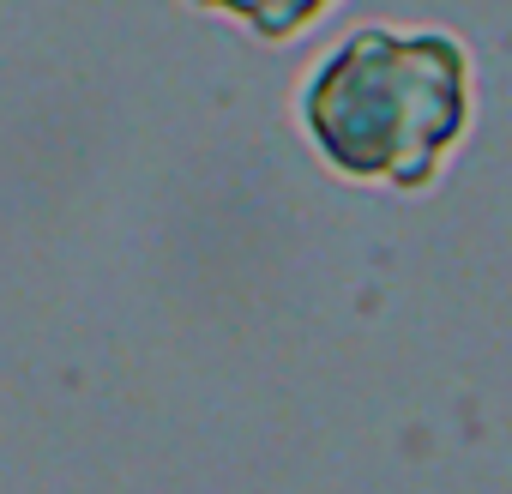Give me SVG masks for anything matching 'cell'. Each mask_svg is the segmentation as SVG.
<instances>
[{
    "label": "cell",
    "mask_w": 512,
    "mask_h": 494,
    "mask_svg": "<svg viewBox=\"0 0 512 494\" xmlns=\"http://www.w3.org/2000/svg\"><path fill=\"white\" fill-rule=\"evenodd\" d=\"M476 67L452 31L356 25L296 85V127L314 157L362 187L428 193L470 133Z\"/></svg>",
    "instance_id": "6da1fadb"
},
{
    "label": "cell",
    "mask_w": 512,
    "mask_h": 494,
    "mask_svg": "<svg viewBox=\"0 0 512 494\" xmlns=\"http://www.w3.org/2000/svg\"><path fill=\"white\" fill-rule=\"evenodd\" d=\"M187 7H199V13H211V19H229V25H241L253 43H296V37H308L338 0H187Z\"/></svg>",
    "instance_id": "7a4b0ae2"
}]
</instances>
